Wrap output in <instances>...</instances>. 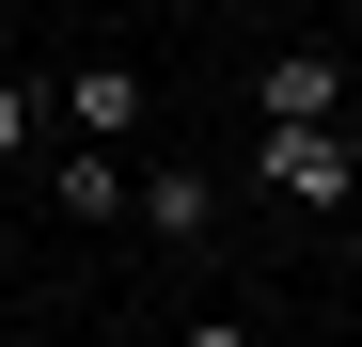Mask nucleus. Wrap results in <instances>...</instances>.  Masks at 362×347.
Masks as SVG:
<instances>
[{"label":"nucleus","instance_id":"nucleus-1","mask_svg":"<svg viewBox=\"0 0 362 347\" xmlns=\"http://www.w3.org/2000/svg\"><path fill=\"white\" fill-rule=\"evenodd\" d=\"M252 174H268L284 205H346L362 190V142L346 127H252Z\"/></svg>","mask_w":362,"mask_h":347},{"label":"nucleus","instance_id":"nucleus-2","mask_svg":"<svg viewBox=\"0 0 362 347\" xmlns=\"http://www.w3.org/2000/svg\"><path fill=\"white\" fill-rule=\"evenodd\" d=\"M252 95H268V127H331V110H346V64H331V47H284Z\"/></svg>","mask_w":362,"mask_h":347},{"label":"nucleus","instance_id":"nucleus-3","mask_svg":"<svg viewBox=\"0 0 362 347\" xmlns=\"http://www.w3.org/2000/svg\"><path fill=\"white\" fill-rule=\"evenodd\" d=\"M64 127H79V142H127V127H142V64H79V79H64Z\"/></svg>","mask_w":362,"mask_h":347},{"label":"nucleus","instance_id":"nucleus-4","mask_svg":"<svg viewBox=\"0 0 362 347\" xmlns=\"http://www.w3.org/2000/svg\"><path fill=\"white\" fill-rule=\"evenodd\" d=\"M142 221H158V237H205V221H221V174L205 158H158L142 174Z\"/></svg>","mask_w":362,"mask_h":347},{"label":"nucleus","instance_id":"nucleus-5","mask_svg":"<svg viewBox=\"0 0 362 347\" xmlns=\"http://www.w3.org/2000/svg\"><path fill=\"white\" fill-rule=\"evenodd\" d=\"M47 190H64V221H110V205H127V158H110V142H64Z\"/></svg>","mask_w":362,"mask_h":347},{"label":"nucleus","instance_id":"nucleus-6","mask_svg":"<svg viewBox=\"0 0 362 347\" xmlns=\"http://www.w3.org/2000/svg\"><path fill=\"white\" fill-rule=\"evenodd\" d=\"M16 158H32V95L0 79V174H16Z\"/></svg>","mask_w":362,"mask_h":347},{"label":"nucleus","instance_id":"nucleus-7","mask_svg":"<svg viewBox=\"0 0 362 347\" xmlns=\"http://www.w3.org/2000/svg\"><path fill=\"white\" fill-rule=\"evenodd\" d=\"M189 347H252V331H236V316H205V331H189Z\"/></svg>","mask_w":362,"mask_h":347},{"label":"nucleus","instance_id":"nucleus-8","mask_svg":"<svg viewBox=\"0 0 362 347\" xmlns=\"http://www.w3.org/2000/svg\"><path fill=\"white\" fill-rule=\"evenodd\" d=\"M0 268H16V221H0Z\"/></svg>","mask_w":362,"mask_h":347}]
</instances>
